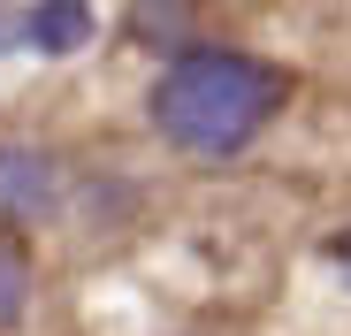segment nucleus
Wrapping results in <instances>:
<instances>
[{
	"label": "nucleus",
	"mask_w": 351,
	"mask_h": 336,
	"mask_svg": "<svg viewBox=\"0 0 351 336\" xmlns=\"http://www.w3.org/2000/svg\"><path fill=\"white\" fill-rule=\"evenodd\" d=\"M282 69H267L260 53L237 46H184L176 62L153 77V130L191 153V160H237L252 138L282 115Z\"/></svg>",
	"instance_id": "1"
},
{
	"label": "nucleus",
	"mask_w": 351,
	"mask_h": 336,
	"mask_svg": "<svg viewBox=\"0 0 351 336\" xmlns=\"http://www.w3.org/2000/svg\"><path fill=\"white\" fill-rule=\"evenodd\" d=\"M62 199H69V184L46 145H23V138L0 145V230H38V221L62 214Z\"/></svg>",
	"instance_id": "2"
},
{
	"label": "nucleus",
	"mask_w": 351,
	"mask_h": 336,
	"mask_svg": "<svg viewBox=\"0 0 351 336\" xmlns=\"http://www.w3.org/2000/svg\"><path fill=\"white\" fill-rule=\"evenodd\" d=\"M92 31H99V8H92V0H31L23 23H16L8 38H16L23 53H84Z\"/></svg>",
	"instance_id": "3"
},
{
	"label": "nucleus",
	"mask_w": 351,
	"mask_h": 336,
	"mask_svg": "<svg viewBox=\"0 0 351 336\" xmlns=\"http://www.w3.org/2000/svg\"><path fill=\"white\" fill-rule=\"evenodd\" d=\"M23 306H31V260H23V245L8 230H0V328H16Z\"/></svg>",
	"instance_id": "4"
},
{
	"label": "nucleus",
	"mask_w": 351,
	"mask_h": 336,
	"mask_svg": "<svg viewBox=\"0 0 351 336\" xmlns=\"http://www.w3.org/2000/svg\"><path fill=\"white\" fill-rule=\"evenodd\" d=\"M328 260H336V275H343V291H351V230H343V237L328 245Z\"/></svg>",
	"instance_id": "5"
}]
</instances>
